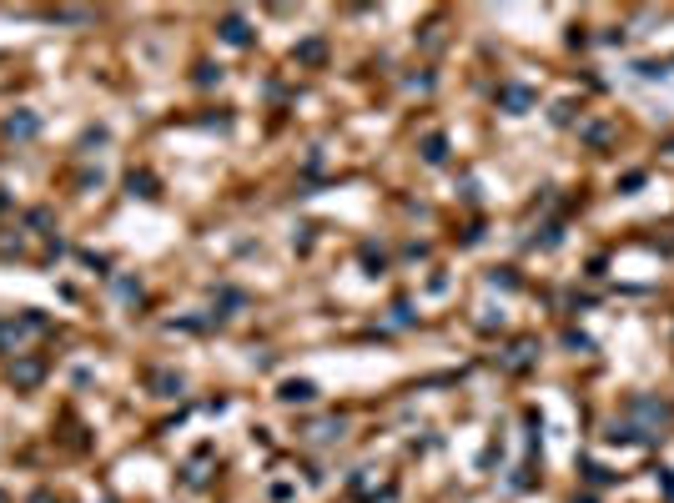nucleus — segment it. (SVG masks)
<instances>
[{
	"label": "nucleus",
	"mask_w": 674,
	"mask_h": 503,
	"mask_svg": "<svg viewBox=\"0 0 674 503\" xmlns=\"http://www.w3.org/2000/svg\"><path fill=\"white\" fill-rule=\"evenodd\" d=\"M282 397H287V403H307V397H312V383H287Z\"/></svg>",
	"instance_id": "nucleus-1"
},
{
	"label": "nucleus",
	"mask_w": 674,
	"mask_h": 503,
	"mask_svg": "<svg viewBox=\"0 0 674 503\" xmlns=\"http://www.w3.org/2000/svg\"><path fill=\"white\" fill-rule=\"evenodd\" d=\"M584 503H589V498H584Z\"/></svg>",
	"instance_id": "nucleus-2"
}]
</instances>
